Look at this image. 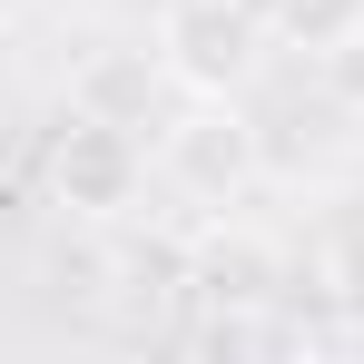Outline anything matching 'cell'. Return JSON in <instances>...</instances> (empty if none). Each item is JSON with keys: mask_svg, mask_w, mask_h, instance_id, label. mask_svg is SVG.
I'll list each match as a JSON object with an SVG mask.
<instances>
[{"mask_svg": "<svg viewBox=\"0 0 364 364\" xmlns=\"http://www.w3.org/2000/svg\"><path fill=\"white\" fill-rule=\"evenodd\" d=\"M187 286L207 305H266L276 296V246L266 237H207L197 266H187Z\"/></svg>", "mask_w": 364, "mask_h": 364, "instance_id": "obj_4", "label": "cell"}, {"mask_svg": "<svg viewBox=\"0 0 364 364\" xmlns=\"http://www.w3.org/2000/svg\"><path fill=\"white\" fill-rule=\"evenodd\" d=\"M266 30L325 60L335 40H355V30H364V0H266Z\"/></svg>", "mask_w": 364, "mask_h": 364, "instance_id": "obj_6", "label": "cell"}, {"mask_svg": "<svg viewBox=\"0 0 364 364\" xmlns=\"http://www.w3.org/2000/svg\"><path fill=\"white\" fill-rule=\"evenodd\" d=\"M325 79H335V89H345V99L364 109V30H355V40H335V50H325Z\"/></svg>", "mask_w": 364, "mask_h": 364, "instance_id": "obj_8", "label": "cell"}, {"mask_svg": "<svg viewBox=\"0 0 364 364\" xmlns=\"http://www.w3.org/2000/svg\"><path fill=\"white\" fill-rule=\"evenodd\" d=\"M0 168H10V119H0Z\"/></svg>", "mask_w": 364, "mask_h": 364, "instance_id": "obj_9", "label": "cell"}, {"mask_svg": "<svg viewBox=\"0 0 364 364\" xmlns=\"http://www.w3.org/2000/svg\"><path fill=\"white\" fill-rule=\"evenodd\" d=\"M266 50H276L266 0H168L158 10V69L187 99H237L266 69Z\"/></svg>", "mask_w": 364, "mask_h": 364, "instance_id": "obj_1", "label": "cell"}, {"mask_svg": "<svg viewBox=\"0 0 364 364\" xmlns=\"http://www.w3.org/2000/svg\"><path fill=\"white\" fill-rule=\"evenodd\" d=\"M325 296H335V315H345V325H364V227H345V237H335V256H325Z\"/></svg>", "mask_w": 364, "mask_h": 364, "instance_id": "obj_7", "label": "cell"}, {"mask_svg": "<svg viewBox=\"0 0 364 364\" xmlns=\"http://www.w3.org/2000/svg\"><path fill=\"white\" fill-rule=\"evenodd\" d=\"M50 187H60L69 217H99V227H109V217L138 207V187H148V148L128 138V119L69 99V119L50 128Z\"/></svg>", "mask_w": 364, "mask_h": 364, "instance_id": "obj_2", "label": "cell"}, {"mask_svg": "<svg viewBox=\"0 0 364 364\" xmlns=\"http://www.w3.org/2000/svg\"><path fill=\"white\" fill-rule=\"evenodd\" d=\"M158 79H168L158 60H128V50H99V60L79 69V109H109V119H138Z\"/></svg>", "mask_w": 364, "mask_h": 364, "instance_id": "obj_5", "label": "cell"}, {"mask_svg": "<svg viewBox=\"0 0 364 364\" xmlns=\"http://www.w3.org/2000/svg\"><path fill=\"white\" fill-rule=\"evenodd\" d=\"M168 178L187 187V197H207V207H227V197H246V178H256V128L227 109V99H197L187 119H168Z\"/></svg>", "mask_w": 364, "mask_h": 364, "instance_id": "obj_3", "label": "cell"}]
</instances>
